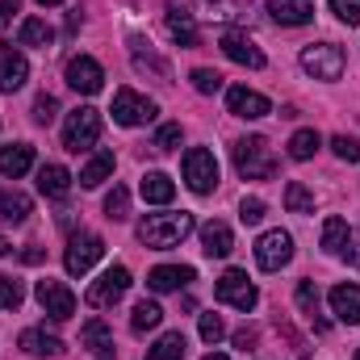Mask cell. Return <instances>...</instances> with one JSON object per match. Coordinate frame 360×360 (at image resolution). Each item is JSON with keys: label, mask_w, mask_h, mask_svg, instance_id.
<instances>
[{"label": "cell", "mask_w": 360, "mask_h": 360, "mask_svg": "<svg viewBox=\"0 0 360 360\" xmlns=\"http://www.w3.org/2000/svg\"><path fill=\"white\" fill-rule=\"evenodd\" d=\"M344 46H335V42H314V46H306L302 51V68L314 76V80H340L344 76Z\"/></svg>", "instance_id": "cell-6"}, {"label": "cell", "mask_w": 360, "mask_h": 360, "mask_svg": "<svg viewBox=\"0 0 360 360\" xmlns=\"http://www.w3.org/2000/svg\"><path fill=\"white\" fill-rule=\"evenodd\" d=\"M25 80H30V63H25L21 46L0 42V89L17 92V89H25Z\"/></svg>", "instance_id": "cell-15"}, {"label": "cell", "mask_w": 360, "mask_h": 360, "mask_svg": "<svg viewBox=\"0 0 360 360\" xmlns=\"http://www.w3.org/2000/svg\"><path fill=\"white\" fill-rule=\"evenodd\" d=\"M96 139H101V109H92V105L72 109L68 122H63V147L80 155V151H89Z\"/></svg>", "instance_id": "cell-3"}, {"label": "cell", "mask_w": 360, "mask_h": 360, "mask_svg": "<svg viewBox=\"0 0 360 360\" xmlns=\"http://www.w3.org/2000/svg\"><path fill=\"white\" fill-rule=\"evenodd\" d=\"M331 13L344 25H360V0H331Z\"/></svg>", "instance_id": "cell-44"}, {"label": "cell", "mask_w": 360, "mask_h": 360, "mask_svg": "<svg viewBox=\"0 0 360 360\" xmlns=\"http://www.w3.org/2000/svg\"><path fill=\"white\" fill-rule=\"evenodd\" d=\"M21 348H25L30 356H59V352H63V344H59L55 335H46V331H38V327H30V331H21Z\"/></svg>", "instance_id": "cell-29"}, {"label": "cell", "mask_w": 360, "mask_h": 360, "mask_svg": "<svg viewBox=\"0 0 360 360\" xmlns=\"http://www.w3.org/2000/svg\"><path fill=\"white\" fill-rule=\"evenodd\" d=\"M68 84L76 92H84V96H92V92L105 89V72H101V63L92 55H72L68 59Z\"/></svg>", "instance_id": "cell-14"}, {"label": "cell", "mask_w": 360, "mask_h": 360, "mask_svg": "<svg viewBox=\"0 0 360 360\" xmlns=\"http://www.w3.org/2000/svg\"><path fill=\"white\" fill-rule=\"evenodd\" d=\"M264 214H269V205H264L260 197H243V205H239V218H243L248 226H256V222H260Z\"/></svg>", "instance_id": "cell-43"}, {"label": "cell", "mask_w": 360, "mask_h": 360, "mask_svg": "<svg viewBox=\"0 0 360 360\" xmlns=\"http://www.w3.org/2000/svg\"><path fill=\"white\" fill-rule=\"evenodd\" d=\"M193 276H197V272L188 269V264H160V269H151L147 285H151L155 293H176V289H184Z\"/></svg>", "instance_id": "cell-20"}, {"label": "cell", "mask_w": 360, "mask_h": 360, "mask_svg": "<svg viewBox=\"0 0 360 360\" xmlns=\"http://www.w3.org/2000/svg\"><path fill=\"white\" fill-rule=\"evenodd\" d=\"M139 188H143V201H151V205H168L176 197V184H172L168 172H147Z\"/></svg>", "instance_id": "cell-25"}, {"label": "cell", "mask_w": 360, "mask_h": 360, "mask_svg": "<svg viewBox=\"0 0 360 360\" xmlns=\"http://www.w3.org/2000/svg\"><path fill=\"white\" fill-rule=\"evenodd\" d=\"M269 13L276 25H306L314 21V0H269Z\"/></svg>", "instance_id": "cell-19"}, {"label": "cell", "mask_w": 360, "mask_h": 360, "mask_svg": "<svg viewBox=\"0 0 360 360\" xmlns=\"http://www.w3.org/2000/svg\"><path fill=\"white\" fill-rule=\"evenodd\" d=\"M147 360H184V335L168 331L155 340V348H147Z\"/></svg>", "instance_id": "cell-34"}, {"label": "cell", "mask_w": 360, "mask_h": 360, "mask_svg": "<svg viewBox=\"0 0 360 360\" xmlns=\"http://www.w3.org/2000/svg\"><path fill=\"white\" fill-rule=\"evenodd\" d=\"M13 13H17V0H0V25H8Z\"/></svg>", "instance_id": "cell-47"}, {"label": "cell", "mask_w": 360, "mask_h": 360, "mask_svg": "<svg viewBox=\"0 0 360 360\" xmlns=\"http://www.w3.org/2000/svg\"><path fill=\"white\" fill-rule=\"evenodd\" d=\"M164 30H168V38H172L176 46H197V38H201L193 13L180 8V4H168V8H164Z\"/></svg>", "instance_id": "cell-16"}, {"label": "cell", "mask_w": 360, "mask_h": 360, "mask_svg": "<svg viewBox=\"0 0 360 360\" xmlns=\"http://www.w3.org/2000/svg\"><path fill=\"white\" fill-rule=\"evenodd\" d=\"M231 155H235V172H239L243 180H269V176H276V155H272L269 139H260V134L239 139V143L231 147Z\"/></svg>", "instance_id": "cell-2"}, {"label": "cell", "mask_w": 360, "mask_h": 360, "mask_svg": "<svg viewBox=\"0 0 360 360\" xmlns=\"http://www.w3.org/2000/svg\"><path fill=\"white\" fill-rule=\"evenodd\" d=\"M38 4H63V0H38Z\"/></svg>", "instance_id": "cell-51"}, {"label": "cell", "mask_w": 360, "mask_h": 360, "mask_svg": "<svg viewBox=\"0 0 360 360\" xmlns=\"http://www.w3.org/2000/svg\"><path fill=\"white\" fill-rule=\"evenodd\" d=\"M160 323H164V310H160L155 302H147V297H143V302L134 306V314H130V331H134V335H147V331H155Z\"/></svg>", "instance_id": "cell-30"}, {"label": "cell", "mask_w": 360, "mask_h": 360, "mask_svg": "<svg viewBox=\"0 0 360 360\" xmlns=\"http://www.w3.org/2000/svg\"><path fill=\"white\" fill-rule=\"evenodd\" d=\"M151 147H155V151H176V147H180V122H168V126H160Z\"/></svg>", "instance_id": "cell-40"}, {"label": "cell", "mask_w": 360, "mask_h": 360, "mask_svg": "<svg viewBox=\"0 0 360 360\" xmlns=\"http://www.w3.org/2000/svg\"><path fill=\"white\" fill-rule=\"evenodd\" d=\"M356 360H360V352H356Z\"/></svg>", "instance_id": "cell-52"}, {"label": "cell", "mask_w": 360, "mask_h": 360, "mask_svg": "<svg viewBox=\"0 0 360 360\" xmlns=\"http://www.w3.org/2000/svg\"><path fill=\"white\" fill-rule=\"evenodd\" d=\"M109 176H113V151H96L89 164L80 168V184L84 188H96V184H105Z\"/></svg>", "instance_id": "cell-27"}, {"label": "cell", "mask_w": 360, "mask_h": 360, "mask_svg": "<svg viewBox=\"0 0 360 360\" xmlns=\"http://www.w3.org/2000/svg\"><path fill=\"white\" fill-rule=\"evenodd\" d=\"M180 168H184V184H188L197 197H205V193L218 188V160H214V151H205V147H188Z\"/></svg>", "instance_id": "cell-5"}, {"label": "cell", "mask_w": 360, "mask_h": 360, "mask_svg": "<svg viewBox=\"0 0 360 360\" xmlns=\"http://www.w3.org/2000/svg\"><path fill=\"white\" fill-rule=\"evenodd\" d=\"M55 113H59V101H55L51 92H42V96L34 101V122H42V126H51V122H55Z\"/></svg>", "instance_id": "cell-42"}, {"label": "cell", "mask_w": 360, "mask_h": 360, "mask_svg": "<svg viewBox=\"0 0 360 360\" xmlns=\"http://www.w3.org/2000/svg\"><path fill=\"white\" fill-rule=\"evenodd\" d=\"M80 344H84L96 360H113V331H109L101 319H89V323L80 327Z\"/></svg>", "instance_id": "cell-21"}, {"label": "cell", "mask_w": 360, "mask_h": 360, "mask_svg": "<svg viewBox=\"0 0 360 360\" xmlns=\"http://www.w3.org/2000/svg\"><path fill=\"white\" fill-rule=\"evenodd\" d=\"M218 46H222V55H226L231 63H239V68H252V72L264 68V51H260L248 34H239V30H226Z\"/></svg>", "instance_id": "cell-12"}, {"label": "cell", "mask_w": 360, "mask_h": 360, "mask_svg": "<svg viewBox=\"0 0 360 360\" xmlns=\"http://www.w3.org/2000/svg\"><path fill=\"white\" fill-rule=\"evenodd\" d=\"M8 252H13V248H8V239L0 235V256H8Z\"/></svg>", "instance_id": "cell-49"}, {"label": "cell", "mask_w": 360, "mask_h": 360, "mask_svg": "<svg viewBox=\"0 0 360 360\" xmlns=\"http://www.w3.org/2000/svg\"><path fill=\"white\" fill-rule=\"evenodd\" d=\"M293 260V235L289 231H264L256 243V264L264 272H281Z\"/></svg>", "instance_id": "cell-11"}, {"label": "cell", "mask_w": 360, "mask_h": 360, "mask_svg": "<svg viewBox=\"0 0 360 360\" xmlns=\"http://www.w3.org/2000/svg\"><path fill=\"white\" fill-rule=\"evenodd\" d=\"M226 109L235 113V117H248V122H256V117H269L272 105L264 92L248 89V84H235V89H226Z\"/></svg>", "instance_id": "cell-13"}, {"label": "cell", "mask_w": 360, "mask_h": 360, "mask_svg": "<svg viewBox=\"0 0 360 360\" xmlns=\"http://www.w3.org/2000/svg\"><path fill=\"white\" fill-rule=\"evenodd\" d=\"M235 348H243V352L256 348V331H252V327H239V331H235Z\"/></svg>", "instance_id": "cell-46"}, {"label": "cell", "mask_w": 360, "mask_h": 360, "mask_svg": "<svg viewBox=\"0 0 360 360\" xmlns=\"http://www.w3.org/2000/svg\"><path fill=\"white\" fill-rule=\"evenodd\" d=\"M17 42H21V46H51V42H55V30H51L42 17H25L21 30H17Z\"/></svg>", "instance_id": "cell-28"}, {"label": "cell", "mask_w": 360, "mask_h": 360, "mask_svg": "<svg viewBox=\"0 0 360 360\" xmlns=\"http://www.w3.org/2000/svg\"><path fill=\"white\" fill-rule=\"evenodd\" d=\"M323 147V139H319V130H297L293 139H289V160H297V164H306V160H314V151Z\"/></svg>", "instance_id": "cell-32"}, {"label": "cell", "mask_w": 360, "mask_h": 360, "mask_svg": "<svg viewBox=\"0 0 360 360\" xmlns=\"http://www.w3.org/2000/svg\"><path fill=\"white\" fill-rule=\"evenodd\" d=\"M188 80H193V89L201 92V96H214V92L222 89V76H218L214 68H197V72H193Z\"/></svg>", "instance_id": "cell-39"}, {"label": "cell", "mask_w": 360, "mask_h": 360, "mask_svg": "<svg viewBox=\"0 0 360 360\" xmlns=\"http://www.w3.org/2000/svg\"><path fill=\"white\" fill-rule=\"evenodd\" d=\"M38 193L42 197H68L72 193V172L63 164H42L38 168Z\"/></svg>", "instance_id": "cell-24"}, {"label": "cell", "mask_w": 360, "mask_h": 360, "mask_svg": "<svg viewBox=\"0 0 360 360\" xmlns=\"http://www.w3.org/2000/svg\"><path fill=\"white\" fill-rule=\"evenodd\" d=\"M193 214L188 210H176V214H147L143 222H139V243L143 248H155V252H168V248H176L184 243L188 235H193Z\"/></svg>", "instance_id": "cell-1"}, {"label": "cell", "mask_w": 360, "mask_h": 360, "mask_svg": "<svg viewBox=\"0 0 360 360\" xmlns=\"http://www.w3.org/2000/svg\"><path fill=\"white\" fill-rule=\"evenodd\" d=\"M130 55H134V68H139V72H151L155 80H164V84H168V76H172V72H168V63L151 51V42H143V38L134 34V38H130Z\"/></svg>", "instance_id": "cell-23"}, {"label": "cell", "mask_w": 360, "mask_h": 360, "mask_svg": "<svg viewBox=\"0 0 360 360\" xmlns=\"http://www.w3.org/2000/svg\"><path fill=\"white\" fill-rule=\"evenodd\" d=\"M126 289H130V269L113 264V269H105V272H101V276H96V281L89 285L84 302H89L92 310H105V306L122 302V297H126Z\"/></svg>", "instance_id": "cell-7"}, {"label": "cell", "mask_w": 360, "mask_h": 360, "mask_svg": "<svg viewBox=\"0 0 360 360\" xmlns=\"http://www.w3.org/2000/svg\"><path fill=\"white\" fill-rule=\"evenodd\" d=\"M101 256H105V239H101V235H89V231H80V235H72V239H68L63 269L72 272V276H84Z\"/></svg>", "instance_id": "cell-9"}, {"label": "cell", "mask_w": 360, "mask_h": 360, "mask_svg": "<svg viewBox=\"0 0 360 360\" xmlns=\"http://www.w3.org/2000/svg\"><path fill=\"white\" fill-rule=\"evenodd\" d=\"M205 360H231V356H222V352H210V356H205Z\"/></svg>", "instance_id": "cell-50"}, {"label": "cell", "mask_w": 360, "mask_h": 360, "mask_svg": "<svg viewBox=\"0 0 360 360\" xmlns=\"http://www.w3.org/2000/svg\"><path fill=\"white\" fill-rule=\"evenodd\" d=\"M130 214V193L122 188V184H113V193L105 197V218H113V222H122Z\"/></svg>", "instance_id": "cell-38"}, {"label": "cell", "mask_w": 360, "mask_h": 360, "mask_svg": "<svg viewBox=\"0 0 360 360\" xmlns=\"http://www.w3.org/2000/svg\"><path fill=\"white\" fill-rule=\"evenodd\" d=\"M201 8H205V17H214V21H235V17H243L248 8H252V0H197Z\"/></svg>", "instance_id": "cell-31"}, {"label": "cell", "mask_w": 360, "mask_h": 360, "mask_svg": "<svg viewBox=\"0 0 360 360\" xmlns=\"http://www.w3.org/2000/svg\"><path fill=\"white\" fill-rule=\"evenodd\" d=\"M0 218L13 222V226L25 222V218H30V197H25V193H4V197H0Z\"/></svg>", "instance_id": "cell-36"}, {"label": "cell", "mask_w": 360, "mask_h": 360, "mask_svg": "<svg viewBox=\"0 0 360 360\" xmlns=\"http://www.w3.org/2000/svg\"><path fill=\"white\" fill-rule=\"evenodd\" d=\"M113 122L117 126H143V122H151L160 109H155V101L151 96H143V92H134V89H117L113 92Z\"/></svg>", "instance_id": "cell-8"}, {"label": "cell", "mask_w": 360, "mask_h": 360, "mask_svg": "<svg viewBox=\"0 0 360 360\" xmlns=\"http://www.w3.org/2000/svg\"><path fill=\"white\" fill-rule=\"evenodd\" d=\"M201 252L210 256V260H222V256H231L235 252V235H231V226L226 222H205L201 226Z\"/></svg>", "instance_id": "cell-18"}, {"label": "cell", "mask_w": 360, "mask_h": 360, "mask_svg": "<svg viewBox=\"0 0 360 360\" xmlns=\"http://www.w3.org/2000/svg\"><path fill=\"white\" fill-rule=\"evenodd\" d=\"M34 297H38V306H42L55 323H68V319L76 314V293H72L63 281L42 276V281H38V289H34Z\"/></svg>", "instance_id": "cell-10"}, {"label": "cell", "mask_w": 360, "mask_h": 360, "mask_svg": "<svg viewBox=\"0 0 360 360\" xmlns=\"http://www.w3.org/2000/svg\"><path fill=\"white\" fill-rule=\"evenodd\" d=\"M21 260H25V264H42V248H34V243H30V248L21 252Z\"/></svg>", "instance_id": "cell-48"}, {"label": "cell", "mask_w": 360, "mask_h": 360, "mask_svg": "<svg viewBox=\"0 0 360 360\" xmlns=\"http://www.w3.org/2000/svg\"><path fill=\"white\" fill-rule=\"evenodd\" d=\"M297 306H302V314H310L314 331H327V323L319 319V289H314V281H297Z\"/></svg>", "instance_id": "cell-35"}, {"label": "cell", "mask_w": 360, "mask_h": 360, "mask_svg": "<svg viewBox=\"0 0 360 360\" xmlns=\"http://www.w3.org/2000/svg\"><path fill=\"white\" fill-rule=\"evenodd\" d=\"M214 297L222 302V306H235V310H256V302H260V289L248 281V272L243 269H226L218 276V285H214Z\"/></svg>", "instance_id": "cell-4"}, {"label": "cell", "mask_w": 360, "mask_h": 360, "mask_svg": "<svg viewBox=\"0 0 360 360\" xmlns=\"http://www.w3.org/2000/svg\"><path fill=\"white\" fill-rule=\"evenodd\" d=\"M21 302H25V289H21V281L4 272V276H0V310H17Z\"/></svg>", "instance_id": "cell-37"}, {"label": "cell", "mask_w": 360, "mask_h": 360, "mask_svg": "<svg viewBox=\"0 0 360 360\" xmlns=\"http://www.w3.org/2000/svg\"><path fill=\"white\" fill-rule=\"evenodd\" d=\"M331 151H335L344 164H356L360 160V143L356 139H348V134H335V139H331Z\"/></svg>", "instance_id": "cell-41"}, {"label": "cell", "mask_w": 360, "mask_h": 360, "mask_svg": "<svg viewBox=\"0 0 360 360\" xmlns=\"http://www.w3.org/2000/svg\"><path fill=\"white\" fill-rule=\"evenodd\" d=\"M348 239H352V231H348L344 218H327V222H323V252L348 256Z\"/></svg>", "instance_id": "cell-26"}, {"label": "cell", "mask_w": 360, "mask_h": 360, "mask_svg": "<svg viewBox=\"0 0 360 360\" xmlns=\"http://www.w3.org/2000/svg\"><path fill=\"white\" fill-rule=\"evenodd\" d=\"M34 168V147L30 143H13V147H0V176H25Z\"/></svg>", "instance_id": "cell-22"}, {"label": "cell", "mask_w": 360, "mask_h": 360, "mask_svg": "<svg viewBox=\"0 0 360 360\" xmlns=\"http://www.w3.org/2000/svg\"><path fill=\"white\" fill-rule=\"evenodd\" d=\"M222 335H226L222 319H218V314H201V340H205V344H218Z\"/></svg>", "instance_id": "cell-45"}, {"label": "cell", "mask_w": 360, "mask_h": 360, "mask_svg": "<svg viewBox=\"0 0 360 360\" xmlns=\"http://www.w3.org/2000/svg\"><path fill=\"white\" fill-rule=\"evenodd\" d=\"M327 302H331V314L340 323H348V327L360 323V285H335L327 293Z\"/></svg>", "instance_id": "cell-17"}, {"label": "cell", "mask_w": 360, "mask_h": 360, "mask_svg": "<svg viewBox=\"0 0 360 360\" xmlns=\"http://www.w3.org/2000/svg\"><path fill=\"white\" fill-rule=\"evenodd\" d=\"M285 210L289 214H314V193L302 180H289L285 184Z\"/></svg>", "instance_id": "cell-33"}]
</instances>
